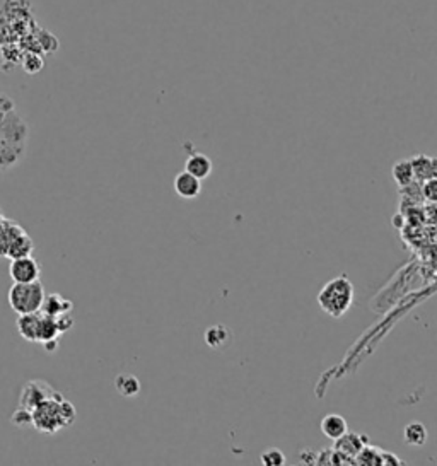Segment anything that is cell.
I'll return each instance as SVG.
<instances>
[{"label": "cell", "instance_id": "6", "mask_svg": "<svg viewBox=\"0 0 437 466\" xmlns=\"http://www.w3.org/2000/svg\"><path fill=\"white\" fill-rule=\"evenodd\" d=\"M26 154L24 145H19L13 140H7L0 137V171L10 170L22 161Z\"/></svg>", "mask_w": 437, "mask_h": 466}, {"label": "cell", "instance_id": "14", "mask_svg": "<svg viewBox=\"0 0 437 466\" xmlns=\"http://www.w3.org/2000/svg\"><path fill=\"white\" fill-rule=\"evenodd\" d=\"M413 176L417 181H425L429 178H436V158H429L425 154H417L410 158Z\"/></svg>", "mask_w": 437, "mask_h": 466}, {"label": "cell", "instance_id": "18", "mask_svg": "<svg viewBox=\"0 0 437 466\" xmlns=\"http://www.w3.org/2000/svg\"><path fill=\"white\" fill-rule=\"evenodd\" d=\"M427 437H429L427 427H425L422 422H410L403 429V441L405 444L408 446H417V448H420V446H424L425 442H427Z\"/></svg>", "mask_w": 437, "mask_h": 466}, {"label": "cell", "instance_id": "12", "mask_svg": "<svg viewBox=\"0 0 437 466\" xmlns=\"http://www.w3.org/2000/svg\"><path fill=\"white\" fill-rule=\"evenodd\" d=\"M203 340H205V343L210 347V349L221 350L231 343L232 333L225 324L217 323L207 328L205 333H203Z\"/></svg>", "mask_w": 437, "mask_h": 466}, {"label": "cell", "instance_id": "26", "mask_svg": "<svg viewBox=\"0 0 437 466\" xmlns=\"http://www.w3.org/2000/svg\"><path fill=\"white\" fill-rule=\"evenodd\" d=\"M14 110H16V105H14L13 99L7 96V94L0 93V121H2L10 112H14Z\"/></svg>", "mask_w": 437, "mask_h": 466}, {"label": "cell", "instance_id": "10", "mask_svg": "<svg viewBox=\"0 0 437 466\" xmlns=\"http://www.w3.org/2000/svg\"><path fill=\"white\" fill-rule=\"evenodd\" d=\"M320 429L329 441H336V439H340L343 434L348 433V423L342 415L328 414L321 419Z\"/></svg>", "mask_w": 437, "mask_h": 466}, {"label": "cell", "instance_id": "2", "mask_svg": "<svg viewBox=\"0 0 437 466\" xmlns=\"http://www.w3.org/2000/svg\"><path fill=\"white\" fill-rule=\"evenodd\" d=\"M354 284L347 275H339L323 285L318 294V304L332 318H342L354 303Z\"/></svg>", "mask_w": 437, "mask_h": 466}, {"label": "cell", "instance_id": "5", "mask_svg": "<svg viewBox=\"0 0 437 466\" xmlns=\"http://www.w3.org/2000/svg\"><path fill=\"white\" fill-rule=\"evenodd\" d=\"M55 395V389L45 383V381H29V383L24 386V389H22L19 407L28 408V410L33 412L41 402H45V400L52 398V396Z\"/></svg>", "mask_w": 437, "mask_h": 466}, {"label": "cell", "instance_id": "4", "mask_svg": "<svg viewBox=\"0 0 437 466\" xmlns=\"http://www.w3.org/2000/svg\"><path fill=\"white\" fill-rule=\"evenodd\" d=\"M9 275L13 282L16 284H29V282H36L41 278V266L33 255L29 257L16 258L10 262Z\"/></svg>", "mask_w": 437, "mask_h": 466}, {"label": "cell", "instance_id": "8", "mask_svg": "<svg viewBox=\"0 0 437 466\" xmlns=\"http://www.w3.org/2000/svg\"><path fill=\"white\" fill-rule=\"evenodd\" d=\"M72 309H74V304H72L71 299H67V297L60 296V294L57 292H52L45 296L43 306H41L40 313H43V315L47 316H52V318H59V316L72 313Z\"/></svg>", "mask_w": 437, "mask_h": 466}, {"label": "cell", "instance_id": "30", "mask_svg": "<svg viewBox=\"0 0 437 466\" xmlns=\"http://www.w3.org/2000/svg\"><path fill=\"white\" fill-rule=\"evenodd\" d=\"M436 178H437V158H436Z\"/></svg>", "mask_w": 437, "mask_h": 466}, {"label": "cell", "instance_id": "9", "mask_svg": "<svg viewBox=\"0 0 437 466\" xmlns=\"http://www.w3.org/2000/svg\"><path fill=\"white\" fill-rule=\"evenodd\" d=\"M364 437L366 435H360V434H355V433H347L343 434L342 437L336 439L335 441V451H339L340 454H343V456L350 458V460L355 461V458H357V454L362 451L364 446L367 444L366 441H364Z\"/></svg>", "mask_w": 437, "mask_h": 466}, {"label": "cell", "instance_id": "17", "mask_svg": "<svg viewBox=\"0 0 437 466\" xmlns=\"http://www.w3.org/2000/svg\"><path fill=\"white\" fill-rule=\"evenodd\" d=\"M33 251H34L33 238L28 234V231H24L22 234H19L17 238L14 239L13 244H10L9 251H7V258L16 260L22 257H29V255H33Z\"/></svg>", "mask_w": 437, "mask_h": 466}, {"label": "cell", "instance_id": "3", "mask_svg": "<svg viewBox=\"0 0 437 466\" xmlns=\"http://www.w3.org/2000/svg\"><path fill=\"white\" fill-rule=\"evenodd\" d=\"M45 296L47 294H45L40 280L29 282V284H16L14 282L13 287L9 289V294H7V301H9V306L14 313L29 315V313L41 311Z\"/></svg>", "mask_w": 437, "mask_h": 466}, {"label": "cell", "instance_id": "28", "mask_svg": "<svg viewBox=\"0 0 437 466\" xmlns=\"http://www.w3.org/2000/svg\"><path fill=\"white\" fill-rule=\"evenodd\" d=\"M386 465H403V461H401L398 456H394V454L388 453V451L381 449V466Z\"/></svg>", "mask_w": 437, "mask_h": 466}, {"label": "cell", "instance_id": "25", "mask_svg": "<svg viewBox=\"0 0 437 466\" xmlns=\"http://www.w3.org/2000/svg\"><path fill=\"white\" fill-rule=\"evenodd\" d=\"M22 67L28 74H38L43 68V59L40 55H28L22 60Z\"/></svg>", "mask_w": 437, "mask_h": 466}, {"label": "cell", "instance_id": "13", "mask_svg": "<svg viewBox=\"0 0 437 466\" xmlns=\"http://www.w3.org/2000/svg\"><path fill=\"white\" fill-rule=\"evenodd\" d=\"M212 170H214L212 161H210L205 154H200V152H193V154L186 159L185 171L193 174L195 178L207 179L210 174H212Z\"/></svg>", "mask_w": 437, "mask_h": 466}, {"label": "cell", "instance_id": "27", "mask_svg": "<svg viewBox=\"0 0 437 466\" xmlns=\"http://www.w3.org/2000/svg\"><path fill=\"white\" fill-rule=\"evenodd\" d=\"M55 320H57V326H59L60 335L65 333V331H68L72 326H74V318H72L71 313H68V315L59 316V318H55Z\"/></svg>", "mask_w": 437, "mask_h": 466}, {"label": "cell", "instance_id": "24", "mask_svg": "<svg viewBox=\"0 0 437 466\" xmlns=\"http://www.w3.org/2000/svg\"><path fill=\"white\" fill-rule=\"evenodd\" d=\"M13 423L17 427H26V426H33V412L28 410V408L19 407L16 410V414L13 415Z\"/></svg>", "mask_w": 437, "mask_h": 466}, {"label": "cell", "instance_id": "15", "mask_svg": "<svg viewBox=\"0 0 437 466\" xmlns=\"http://www.w3.org/2000/svg\"><path fill=\"white\" fill-rule=\"evenodd\" d=\"M24 231L26 229L21 224L14 223L10 219L3 220V224L0 225V258H7V251H9L10 244Z\"/></svg>", "mask_w": 437, "mask_h": 466}, {"label": "cell", "instance_id": "1", "mask_svg": "<svg viewBox=\"0 0 437 466\" xmlns=\"http://www.w3.org/2000/svg\"><path fill=\"white\" fill-rule=\"evenodd\" d=\"M75 420L74 405L68 403L60 393L45 400L33 410V427L40 433L53 434L64 427H71Z\"/></svg>", "mask_w": 437, "mask_h": 466}, {"label": "cell", "instance_id": "29", "mask_svg": "<svg viewBox=\"0 0 437 466\" xmlns=\"http://www.w3.org/2000/svg\"><path fill=\"white\" fill-rule=\"evenodd\" d=\"M3 220H6V217H3V213H2V210H0V225L3 224Z\"/></svg>", "mask_w": 437, "mask_h": 466}, {"label": "cell", "instance_id": "7", "mask_svg": "<svg viewBox=\"0 0 437 466\" xmlns=\"http://www.w3.org/2000/svg\"><path fill=\"white\" fill-rule=\"evenodd\" d=\"M172 186H175V192L178 197L191 200V198H197L198 195H200L202 179L195 178L193 174H190L188 171H182V173L176 174Z\"/></svg>", "mask_w": 437, "mask_h": 466}, {"label": "cell", "instance_id": "20", "mask_svg": "<svg viewBox=\"0 0 437 466\" xmlns=\"http://www.w3.org/2000/svg\"><path fill=\"white\" fill-rule=\"evenodd\" d=\"M60 331L57 326V320L52 316H47L41 313V322H40V333H38V343H48L53 340H59Z\"/></svg>", "mask_w": 437, "mask_h": 466}, {"label": "cell", "instance_id": "21", "mask_svg": "<svg viewBox=\"0 0 437 466\" xmlns=\"http://www.w3.org/2000/svg\"><path fill=\"white\" fill-rule=\"evenodd\" d=\"M355 461L360 465H381V449L371 448L366 444L357 454Z\"/></svg>", "mask_w": 437, "mask_h": 466}, {"label": "cell", "instance_id": "22", "mask_svg": "<svg viewBox=\"0 0 437 466\" xmlns=\"http://www.w3.org/2000/svg\"><path fill=\"white\" fill-rule=\"evenodd\" d=\"M260 461L267 466H283L286 465V454L279 448H268L262 453Z\"/></svg>", "mask_w": 437, "mask_h": 466}, {"label": "cell", "instance_id": "16", "mask_svg": "<svg viewBox=\"0 0 437 466\" xmlns=\"http://www.w3.org/2000/svg\"><path fill=\"white\" fill-rule=\"evenodd\" d=\"M114 388H117L118 395L125 396V398H135L139 396L142 386L139 377L133 376V374H118L114 377Z\"/></svg>", "mask_w": 437, "mask_h": 466}, {"label": "cell", "instance_id": "11", "mask_svg": "<svg viewBox=\"0 0 437 466\" xmlns=\"http://www.w3.org/2000/svg\"><path fill=\"white\" fill-rule=\"evenodd\" d=\"M41 313H29V315H19L17 318V333L26 342L38 343V333H40Z\"/></svg>", "mask_w": 437, "mask_h": 466}, {"label": "cell", "instance_id": "19", "mask_svg": "<svg viewBox=\"0 0 437 466\" xmlns=\"http://www.w3.org/2000/svg\"><path fill=\"white\" fill-rule=\"evenodd\" d=\"M391 176H393L394 183H397L400 188H403V186L410 185L412 181H415L410 159H401V161L394 163L393 167H391Z\"/></svg>", "mask_w": 437, "mask_h": 466}, {"label": "cell", "instance_id": "23", "mask_svg": "<svg viewBox=\"0 0 437 466\" xmlns=\"http://www.w3.org/2000/svg\"><path fill=\"white\" fill-rule=\"evenodd\" d=\"M422 197L425 202L437 204V178H429L422 181Z\"/></svg>", "mask_w": 437, "mask_h": 466}]
</instances>
